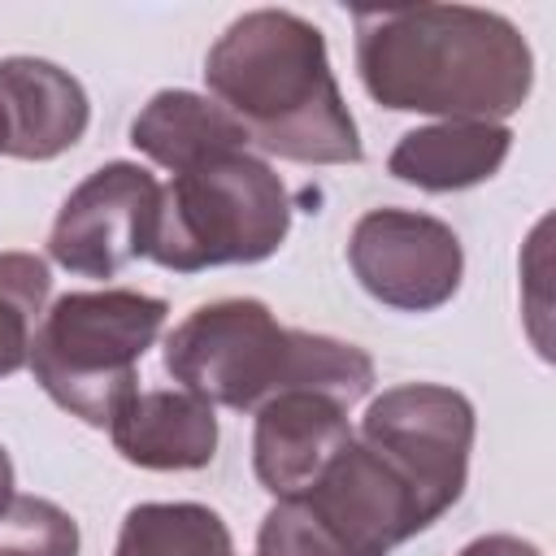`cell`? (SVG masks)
Wrapping results in <instances>:
<instances>
[{
	"label": "cell",
	"mask_w": 556,
	"mask_h": 556,
	"mask_svg": "<svg viewBox=\"0 0 556 556\" xmlns=\"http://www.w3.org/2000/svg\"><path fill=\"white\" fill-rule=\"evenodd\" d=\"M48 261L35 252H0V378L30 361L35 321L48 300Z\"/></svg>",
	"instance_id": "16"
},
{
	"label": "cell",
	"mask_w": 556,
	"mask_h": 556,
	"mask_svg": "<svg viewBox=\"0 0 556 556\" xmlns=\"http://www.w3.org/2000/svg\"><path fill=\"white\" fill-rule=\"evenodd\" d=\"M113 556H235V539L208 504L148 500L122 517Z\"/></svg>",
	"instance_id": "15"
},
{
	"label": "cell",
	"mask_w": 556,
	"mask_h": 556,
	"mask_svg": "<svg viewBox=\"0 0 556 556\" xmlns=\"http://www.w3.org/2000/svg\"><path fill=\"white\" fill-rule=\"evenodd\" d=\"M291 195L274 165L248 148L204 156L161 187L148 261L174 274L256 265L282 248Z\"/></svg>",
	"instance_id": "4"
},
{
	"label": "cell",
	"mask_w": 556,
	"mask_h": 556,
	"mask_svg": "<svg viewBox=\"0 0 556 556\" xmlns=\"http://www.w3.org/2000/svg\"><path fill=\"white\" fill-rule=\"evenodd\" d=\"M352 278L387 308L434 313L465 278L456 230L417 208H369L348 235Z\"/></svg>",
	"instance_id": "8"
},
{
	"label": "cell",
	"mask_w": 556,
	"mask_h": 556,
	"mask_svg": "<svg viewBox=\"0 0 556 556\" xmlns=\"http://www.w3.org/2000/svg\"><path fill=\"white\" fill-rule=\"evenodd\" d=\"M0 152H4V113H0Z\"/></svg>",
	"instance_id": "20"
},
{
	"label": "cell",
	"mask_w": 556,
	"mask_h": 556,
	"mask_svg": "<svg viewBox=\"0 0 556 556\" xmlns=\"http://www.w3.org/2000/svg\"><path fill=\"white\" fill-rule=\"evenodd\" d=\"M217 100L269 156L295 165H356L365 156L356 117L330 70L326 35L291 9L235 17L204 56Z\"/></svg>",
	"instance_id": "2"
},
{
	"label": "cell",
	"mask_w": 556,
	"mask_h": 556,
	"mask_svg": "<svg viewBox=\"0 0 556 556\" xmlns=\"http://www.w3.org/2000/svg\"><path fill=\"white\" fill-rule=\"evenodd\" d=\"M130 143L161 169L178 174L204 156L248 148V130L208 96L187 87L156 91L130 122Z\"/></svg>",
	"instance_id": "14"
},
{
	"label": "cell",
	"mask_w": 556,
	"mask_h": 556,
	"mask_svg": "<svg viewBox=\"0 0 556 556\" xmlns=\"http://www.w3.org/2000/svg\"><path fill=\"white\" fill-rule=\"evenodd\" d=\"M13 500V460H9V452L0 447V508Z\"/></svg>",
	"instance_id": "19"
},
{
	"label": "cell",
	"mask_w": 556,
	"mask_h": 556,
	"mask_svg": "<svg viewBox=\"0 0 556 556\" xmlns=\"http://www.w3.org/2000/svg\"><path fill=\"white\" fill-rule=\"evenodd\" d=\"M456 556H543V552L521 534H478Z\"/></svg>",
	"instance_id": "18"
},
{
	"label": "cell",
	"mask_w": 556,
	"mask_h": 556,
	"mask_svg": "<svg viewBox=\"0 0 556 556\" xmlns=\"http://www.w3.org/2000/svg\"><path fill=\"white\" fill-rule=\"evenodd\" d=\"M165 374L182 391L235 413H256L282 391H317L343 408L374 391L365 348L282 326L252 295L191 308L165 339Z\"/></svg>",
	"instance_id": "3"
},
{
	"label": "cell",
	"mask_w": 556,
	"mask_h": 556,
	"mask_svg": "<svg viewBox=\"0 0 556 556\" xmlns=\"http://www.w3.org/2000/svg\"><path fill=\"white\" fill-rule=\"evenodd\" d=\"M478 417L473 404L443 382H400L369 400L361 434L417 495L434 526L465 491Z\"/></svg>",
	"instance_id": "7"
},
{
	"label": "cell",
	"mask_w": 556,
	"mask_h": 556,
	"mask_svg": "<svg viewBox=\"0 0 556 556\" xmlns=\"http://www.w3.org/2000/svg\"><path fill=\"white\" fill-rule=\"evenodd\" d=\"M426 526L408 482L352 434L317 482L274 500L256 530V556H391Z\"/></svg>",
	"instance_id": "6"
},
{
	"label": "cell",
	"mask_w": 556,
	"mask_h": 556,
	"mask_svg": "<svg viewBox=\"0 0 556 556\" xmlns=\"http://www.w3.org/2000/svg\"><path fill=\"white\" fill-rule=\"evenodd\" d=\"M169 304L130 287L65 291L35 326L30 374L56 408L104 430L135 395L143 352L161 339Z\"/></svg>",
	"instance_id": "5"
},
{
	"label": "cell",
	"mask_w": 556,
	"mask_h": 556,
	"mask_svg": "<svg viewBox=\"0 0 556 556\" xmlns=\"http://www.w3.org/2000/svg\"><path fill=\"white\" fill-rule=\"evenodd\" d=\"M0 113H4V156L52 161L87 135L91 100L70 70L43 56H4Z\"/></svg>",
	"instance_id": "11"
},
{
	"label": "cell",
	"mask_w": 556,
	"mask_h": 556,
	"mask_svg": "<svg viewBox=\"0 0 556 556\" xmlns=\"http://www.w3.org/2000/svg\"><path fill=\"white\" fill-rule=\"evenodd\" d=\"M352 443L348 408L317 391H282L256 408L252 469L256 482L282 500L321 478V469Z\"/></svg>",
	"instance_id": "10"
},
{
	"label": "cell",
	"mask_w": 556,
	"mask_h": 556,
	"mask_svg": "<svg viewBox=\"0 0 556 556\" xmlns=\"http://www.w3.org/2000/svg\"><path fill=\"white\" fill-rule=\"evenodd\" d=\"M356 74L374 104L439 122H504L534 87L526 35L473 4L352 9Z\"/></svg>",
	"instance_id": "1"
},
{
	"label": "cell",
	"mask_w": 556,
	"mask_h": 556,
	"mask_svg": "<svg viewBox=\"0 0 556 556\" xmlns=\"http://www.w3.org/2000/svg\"><path fill=\"white\" fill-rule=\"evenodd\" d=\"M513 152V130L504 122H430L408 135L387 156V174L417 191H465L500 174Z\"/></svg>",
	"instance_id": "13"
},
{
	"label": "cell",
	"mask_w": 556,
	"mask_h": 556,
	"mask_svg": "<svg viewBox=\"0 0 556 556\" xmlns=\"http://www.w3.org/2000/svg\"><path fill=\"white\" fill-rule=\"evenodd\" d=\"M161 182L135 161L91 169L61 204L48 230V256L78 278H117L148 256L156 230Z\"/></svg>",
	"instance_id": "9"
},
{
	"label": "cell",
	"mask_w": 556,
	"mask_h": 556,
	"mask_svg": "<svg viewBox=\"0 0 556 556\" xmlns=\"http://www.w3.org/2000/svg\"><path fill=\"white\" fill-rule=\"evenodd\" d=\"M0 556H78V521L43 495H13L0 508Z\"/></svg>",
	"instance_id": "17"
},
{
	"label": "cell",
	"mask_w": 556,
	"mask_h": 556,
	"mask_svg": "<svg viewBox=\"0 0 556 556\" xmlns=\"http://www.w3.org/2000/svg\"><path fill=\"white\" fill-rule=\"evenodd\" d=\"M109 439L139 469H204L217 456V413L182 387L135 391L109 421Z\"/></svg>",
	"instance_id": "12"
}]
</instances>
